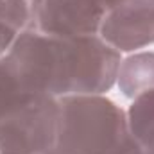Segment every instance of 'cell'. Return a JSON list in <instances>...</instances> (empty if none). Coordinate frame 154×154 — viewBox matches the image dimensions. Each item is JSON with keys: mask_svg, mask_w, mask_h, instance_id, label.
I'll list each match as a JSON object with an SVG mask.
<instances>
[{"mask_svg": "<svg viewBox=\"0 0 154 154\" xmlns=\"http://www.w3.org/2000/svg\"><path fill=\"white\" fill-rule=\"evenodd\" d=\"M5 57L29 91L56 99L109 91L122 61L99 34L56 36L38 29L23 31Z\"/></svg>", "mask_w": 154, "mask_h": 154, "instance_id": "6da1fadb", "label": "cell"}, {"mask_svg": "<svg viewBox=\"0 0 154 154\" xmlns=\"http://www.w3.org/2000/svg\"><path fill=\"white\" fill-rule=\"evenodd\" d=\"M57 104L52 154H122L134 142L125 111L104 95H68Z\"/></svg>", "mask_w": 154, "mask_h": 154, "instance_id": "7a4b0ae2", "label": "cell"}, {"mask_svg": "<svg viewBox=\"0 0 154 154\" xmlns=\"http://www.w3.org/2000/svg\"><path fill=\"white\" fill-rule=\"evenodd\" d=\"M59 104L56 97L36 93L0 118V154L52 152L57 136Z\"/></svg>", "mask_w": 154, "mask_h": 154, "instance_id": "3957f363", "label": "cell"}, {"mask_svg": "<svg viewBox=\"0 0 154 154\" xmlns=\"http://www.w3.org/2000/svg\"><path fill=\"white\" fill-rule=\"evenodd\" d=\"M122 0H41L36 29L56 36L99 34L104 16Z\"/></svg>", "mask_w": 154, "mask_h": 154, "instance_id": "277c9868", "label": "cell"}, {"mask_svg": "<svg viewBox=\"0 0 154 154\" xmlns=\"http://www.w3.org/2000/svg\"><path fill=\"white\" fill-rule=\"evenodd\" d=\"M99 36L120 54L149 47L154 43V0H122L104 16Z\"/></svg>", "mask_w": 154, "mask_h": 154, "instance_id": "5b68a950", "label": "cell"}, {"mask_svg": "<svg viewBox=\"0 0 154 154\" xmlns=\"http://www.w3.org/2000/svg\"><path fill=\"white\" fill-rule=\"evenodd\" d=\"M116 84L129 99L154 90V52H138L122 59L116 74Z\"/></svg>", "mask_w": 154, "mask_h": 154, "instance_id": "8992f818", "label": "cell"}, {"mask_svg": "<svg viewBox=\"0 0 154 154\" xmlns=\"http://www.w3.org/2000/svg\"><path fill=\"white\" fill-rule=\"evenodd\" d=\"M127 125L131 136L136 140V143L145 151H154V90L143 91L142 95L133 99V104L129 108Z\"/></svg>", "mask_w": 154, "mask_h": 154, "instance_id": "52a82bcc", "label": "cell"}, {"mask_svg": "<svg viewBox=\"0 0 154 154\" xmlns=\"http://www.w3.org/2000/svg\"><path fill=\"white\" fill-rule=\"evenodd\" d=\"M32 95L36 93L29 91L23 86L11 61L5 56H2L0 57V118L9 115L13 109H16Z\"/></svg>", "mask_w": 154, "mask_h": 154, "instance_id": "ba28073f", "label": "cell"}, {"mask_svg": "<svg viewBox=\"0 0 154 154\" xmlns=\"http://www.w3.org/2000/svg\"><path fill=\"white\" fill-rule=\"evenodd\" d=\"M122 154H145V151H143V149L136 143V140H134V142H133V143H131V145H129Z\"/></svg>", "mask_w": 154, "mask_h": 154, "instance_id": "9c48e42d", "label": "cell"}, {"mask_svg": "<svg viewBox=\"0 0 154 154\" xmlns=\"http://www.w3.org/2000/svg\"><path fill=\"white\" fill-rule=\"evenodd\" d=\"M145 154H147V152H145ZM149 154H154V151H152V152H149Z\"/></svg>", "mask_w": 154, "mask_h": 154, "instance_id": "30bf717a", "label": "cell"}, {"mask_svg": "<svg viewBox=\"0 0 154 154\" xmlns=\"http://www.w3.org/2000/svg\"><path fill=\"white\" fill-rule=\"evenodd\" d=\"M47 154H52V152H47Z\"/></svg>", "mask_w": 154, "mask_h": 154, "instance_id": "8fae6325", "label": "cell"}]
</instances>
